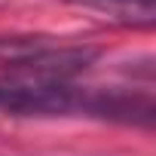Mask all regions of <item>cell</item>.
I'll return each mask as SVG.
<instances>
[{"mask_svg": "<svg viewBox=\"0 0 156 156\" xmlns=\"http://www.w3.org/2000/svg\"><path fill=\"white\" fill-rule=\"evenodd\" d=\"M98 58L95 46L55 43L49 37H0V67L9 76L73 80Z\"/></svg>", "mask_w": 156, "mask_h": 156, "instance_id": "1", "label": "cell"}, {"mask_svg": "<svg viewBox=\"0 0 156 156\" xmlns=\"http://www.w3.org/2000/svg\"><path fill=\"white\" fill-rule=\"evenodd\" d=\"M89 92L70 80L0 76V110L12 116H73L89 113Z\"/></svg>", "mask_w": 156, "mask_h": 156, "instance_id": "2", "label": "cell"}, {"mask_svg": "<svg viewBox=\"0 0 156 156\" xmlns=\"http://www.w3.org/2000/svg\"><path fill=\"white\" fill-rule=\"evenodd\" d=\"M83 9H95L113 22L122 25H138V28H150L156 22V0H67Z\"/></svg>", "mask_w": 156, "mask_h": 156, "instance_id": "3", "label": "cell"}]
</instances>
